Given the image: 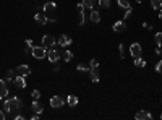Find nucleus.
<instances>
[{"label": "nucleus", "mask_w": 162, "mask_h": 120, "mask_svg": "<svg viewBox=\"0 0 162 120\" xmlns=\"http://www.w3.org/2000/svg\"><path fill=\"white\" fill-rule=\"evenodd\" d=\"M0 120H5V114H3V110H0Z\"/></svg>", "instance_id": "nucleus-37"}, {"label": "nucleus", "mask_w": 162, "mask_h": 120, "mask_svg": "<svg viewBox=\"0 0 162 120\" xmlns=\"http://www.w3.org/2000/svg\"><path fill=\"white\" fill-rule=\"evenodd\" d=\"M160 120H162V115H160Z\"/></svg>", "instance_id": "nucleus-42"}, {"label": "nucleus", "mask_w": 162, "mask_h": 120, "mask_svg": "<svg viewBox=\"0 0 162 120\" xmlns=\"http://www.w3.org/2000/svg\"><path fill=\"white\" fill-rule=\"evenodd\" d=\"M118 52H120V59H123V55H125V46L123 44L118 46Z\"/></svg>", "instance_id": "nucleus-28"}, {"label": "nucleus", "mask_w": 162, "mask_h": 120, "mask_svg": "<svg viewBox=\"0 0 162 120\" xmlns=\"http://www.w3.org/2000/svg\"><path fill=\"white\" fill-rule=\"evenodd\" d=\"M34 21L39 24V26H46L49 23V18L46 15H41V13H36V16H34Z\"/></svg>", "instance_id": "nucleus-12"}, {"label": "nucleus", "mask_w": 162, "mask_h": 120, "mask_svg": "<svg viewBox=\"0 0 162 120\" xmlns=\"http://www.w3.org/2000/svg\"><path fill=\"white\" fill-rule=\"evenodd\" d=\"M15 72H16V75H21V76H29L31 68H29V65H18Z\"/></svg>", "instance_id": "nucleus-8"}, {"label": "nucleus", "mask_w": 162, "mask_h": 120, "mask_svg": "<svg viewBox=\"0 0 162 120\" xmlns=\"http://www.w3.org/2000/svg\"><path fill=\"white\" fill-rule=\"evenodd\" d=\"M97 3H99L101 7H104V8H109V5H110V0H99V2H97Z\"/></svg>", "instance_id": "nucleus-27"}, {"label": "nucleus", "mask_w": 162, "mask_h": 120, "mask_svg": "<svg viewBox=\"0 0 162 120\" xmlns=\"http://www.w3.org/2000/svg\"><path fill=\"white\" fill-rule=\"evenodd\" d=\"M3 109L7 114H11V115H16L18 112L23 109V102L18 97H10V99H5L3 101Z\"/></svg>", "instance_id": "nucleus-1"}, {"label": "nucleus", "mask_w": 162, "mask_h": 120, "mask_svg": "<svg viewBox=\"0 0 162 120\" xmlns=\"http://www.w3.org/2000/svg\"><path fill=\"white\" fill-rule=\"evenodd\" d=\"M55 44H57V41H55V38L50 36V34H46V36L42 38V46H44L46 49L47 47H54Z\"/></svg>", "instance_id": "nucleus-7"}, {"label": "nucleus", "mask_w": 162, "mask_h": 120, "mask_svg": "<svg viewBox=\"0 0 162 120\" xmlns=\"http://www.w3.org/2000/svg\"><path fill=\"white\" fill-rule=\"evenodd\" d=\"M131 13H133V10H131V8H128V10L125 11V16H123V18H125V20H126V18H130V15H131Z\"/></svg>", "instance_id": "nucleus-33"}, {"label": "nucleus", "mask_w": 162, "mask_h": 120, "mask_svg": "<svg viewBox=\"0 0 162 120\" xmlns=\"http://www.w3.org/2000/svg\"><path fill=\"white\" fill-rule=\"evenodd\" d=\"M117 3H118V7H120V8H125V10L131 8V5H130L128 0H117Z\"/></svg>", "instance_id": "nucleus-19"}, {"label": "nucleus", "mask_w": 162, "mask_h": 120, "mask_svg": "<svg viewBox=\"0 0 162 120\" xmlns=\"http://www.w3.org/2000/svg\"><path fill=\"white\" fill-rule=\"evenodd\" d=\"M31 96H33V99H39V97H41V93H39L37 89H34L33 93H31Z\"/></svg>", "instance_id": "nucleus-29"}, {"label": "nucleus", "mask_w": 162, "mask_h": 120, "mask_svg": "<svg viewBox=\"0 0 162 120\" xmlns=\"http://www.w3.org/2000/svg\"><path fill=\"white\" fill-rule=\"evenodd\" d=\"M135 118H136V120H151L152 115L149 114V112H146V110H139V112H136Z\"/></svg>", "instance_id": "nucleus-14"}, {"label": "nucleus", "mask_w": 162, "mask_h": 120, "mask_svg": "<svg viewBox=\"0 0 162 120\" xmlns=\"http://www.w3.org/2000/svg\"><path fill=\"white\" fill-rule=\"evenodd\" d=\"M159 18L162 20V8H160V11H159Z\"/></svg>", "instance_id": "nucleus-40"}, {"label": "nucleus", "mask_w": 162, "mask_h": 120, "mask_svg": "<svg viewBox=\"0 0 162 120\" xmlns=\"http://www.w3.org/2000/svg\"><path fill=\"white\" fill-rule=\"evenodd\" d=\"M160 52H162V49L157 46V47H156V54H160Z\"/></svg>", "instance_id": "nucleus-38"}, {"label": "nucleus", "mask_w": 162, "mask_h": 120, "mask_svg": "<svg viewBox=\"0 0 162 120\" xmlns=\"http://www.w3.org/2000/svg\"><path fill=\"white\" fill-rule=\"evenodd\" d=\"M31 109L34 110V114H42V109H44V107H42V104L37 99H34V102L31 104Z\"/></svg>", "instance_id": "nucleus-16"}, {"label": "nucleus", "mask_w": 162, "mask_h": 120, "mask_svg": "<svg viewBox=\"0 0 162 120\" xmlns=\"http://www.w3.org/2000/svg\"><path fill=\"white\" fill-rule=\"evenodd\" d=\"M89 75H91V80H93V83H99V80H101V75H99V67L89 68Z\"/></svg>", "instance_id": "nucleus-10"}, {"label": "nucleus", "mask_w": 162, "mask_h": 120, "mask_svg": "<svg viewBox=\"0 0 162 120\" xmlns=\"http://www.w3.org/2000/svg\"><path fill=\"white\" fill-rule=\"evenodd\" d=\"M114 31H117V33H123V31H126V23L122 20V21H117V23H114Z\"/></svg>", "instance_id": "nucleus-15"}, {"label": "nucleus", "mask_w": 162, "mask_h": 120, "mask_svg": "<svg viewBox=\"0 0 162 120\" xmlns=\"http://www.w3.org/2000/svg\"><path fill=\"white\" fill-rule=\"evenodd\" d=\"M62 57H63V60H65V62H70V60L73 59V54L70 52V51H65V52H63V55H62Z\"/></svg>", "instance_id": "nucleus-24"}, {"label": "nucleus", "mask_w": 162, "mask_h": 120, "mask_svg": "<svg viewBox=\"0 0 162 120\" xmlns=\"http://www.w3.org/2000/svg\"><path fill=\"white\" fill-rule=\"evenodd\" d=\"M13 83H15V86L18 89H24L26 88V80H24V76H21V75H16L15 80H13Z\"/></svg>", "instance_id": "nucleus-9"}, {"label": "nucleus", "mask_w": 162, "mask_h": 120, "mask_svg": "<svg viewBox=\"0 0 162 120\" xmlns=\"http://www.w3.org/2000/svg\"><path fill=\"white\" fill-rule=\"evenodd\" d=\"M63 104H65V99H63L62 96H52V97H50V107L60 109Z\"/></svg>", "instance_id": "nucleus-4"}, {"label": "nucleus", "mask_w": 162, "mask_h": 120, "mask_svg": "<svg viewBox=\"0 0 162 120\" xmlns=\"http://www.w3.org/2000/svg\"><path fill=\"white\" fill-rule=\"evenodd\" d=\"M154 39H156V44H157L159 47H162V33H156Z\"/></svg>", "instance_id": "nucleus-25"}, {"label": "nucleus", "mask_w": 162, "mask_h": 120, "mask_svg": "<svg viewBox=\"0 0 162 120\" xmlns=\"http://www.w3.org/2000/svg\"><path fill=\"white\" fill-rule=\"evenodd\" d=\"M72 42H73V41H72V38H67L65 34H62V36L57 39V44H59V46H62V47H68L70 44H72Z\"/></svg>", "instance_id": "nucleus-11"}, {"label": "nucleus", "mask_w": 162, "mask_h": 120, "mask_svg": "<svg viewBox=\"0 0 162 120\" xmlns=\"http://www.w3.org/2000/svg\"><path fill=\"white\" fill-rule=\"evenodd\" d=\"M76 10H78V13H84V5L78 3V5H76Z\"/></svg>", "instance_id": "nucleus-32"}, {"label": "nucleus", "mask_w": 162, "mask_h": 120, "mask_svg": "<svg viewBox=\"0 0 162 120\" xmlns=\"http://www.w3.org/2000/svg\"><path fill=\"white\" fill-rule=\"evenodd\" d=\"M31 54H33V57H34V59H37V60L47 57V51H46V47H44V46L31 47Z\"/></svg>", "instance_id": "nucleus-3"}, {"label": "nucleus", "mask_w": 162, "mask_h": 120, "mask_svg": "<svg viewBox=\"0 0 162 120\" xmlns=\"http://www.w3.org/2000/svg\"><path fill=\"white\" fill-rule=\"evenodd\" d=\"M94 67H99V62H97V60H94V59H93V60L89 62V68H94Z\"/></svg>", "instance_id": "nucleus-31"}, {"label": "nucleus", "mask_w": 162, "mask_h": 120, "mask_svg": "<svg viewBox=\"0 0 162 120\" xmlns=\"http://www.w3.org/2000/svg\"><path fill=\"white\" fill-rule=\"evenodd\" d=\"M135 65L139 67V68H143V67H146V62H144L141 57H136V59H135Z\"/></svg>", "instance_id": "nucleus-23"}, {"label": "nucleus", "mask_w": 162, "mask_h": 120, "mask_svg": "<svg viewBox=\"0 0 162 120\" xmlns=\"http://www.w3.org/2000/svg\"><path fill=\"white\" fill-rule=\"evenodd\" d=\"M81 3L84 5V8H89V10H93V8H94V5H96L97 2H96V0H83Z\"/></svg>", "instance_id": "nucleus-18"}, {"label": "nucleus", "mask_w": 162, "mask_h": 120, "mask_svg": "<svg viewBox=\"0 0 162 120\" xmlns=\"http://www.w3.org/2000/svg\"><path fill=\"white\" fill-rule=\"evenodd\" d=\"M91 21H93V23H99L101 21V13L97 11V10H91Z\"/></svg>", "instance_id": "nucleus-17"}, {"label": "nucleus", "mask_w": 162, "mask_h": 120, "mask_svg": "<svg viewBox=\"0 0 162 120\" xmlns=\"http://www.w3.org/2000/svg\"><path fill=\"white\" fill-rule=\"evenodd\" d=\"M60 57H62V54H60V52L57 51V49H52V47H50V51L47 52V59L50 60L52 63L59 62V60H60Z\"/></svg>", "instance_id": "nucleus-6"}, {"label": "nucleus", "mask_w": 162, "mask_h": 120, "mask_svg": "<svg viewBox=\"0 0 162 120\" xmlns=\"http://www.w3.org/2000/svg\"><path fill=\"white\" fill-rule=\"evenodd\" d=\"M156 72H157V73H162V60H159V62L156 63Z\"/></svg>", "instance_id": "nucleus-30"}, {"label": "nucleus", "mask_w": 162, "mask_h": 120, "mask_svg": "<svg viewBox=\"0 0 162 120\" xmlns=\"http://www.w3.org/2000/svg\"><path fill=\"white\" fill-rule=\"evenodd\" d=\"M55 10H57V3L55 2H47L44 5V15L49 18V23H55Z\"/></svg>", "instance_id": "nucleus-2"}, {"label": "nucleus", "mask_w": 162, "mask_h": 120, "mask_svg": "<svg viewBox=\"0 0 162 120\" xmlns=\"http://www.w3.org/2000/svg\"><path fill=\"white\" fill-rule=\"evenodd\" d=\"M54 70H55V72H59V70H60V65H59L57 62H55V67H54Z\"/></svg>", "instance_id": "nucleus-36"}, {"label": "nucleus", "mask_w": 162, "mask_h": 120, "mask_svg": "<svg viewBox=\"0 0 162 120\" xmlns=\"http://www.w3.org/2000/svg\"><path fill=\"white\" fill-rule=\"evenodd\" d=\"M151 5L154 10H160L162 8V0H151Z\"/></svg>", "instance_id": "nucleus-21"}, {"label": "nucleus", "mask_w": 162, "mask_h": 120, "mask_svg": "<svg viewBox=\"0 0 162 120\" xmlns=\"http://www.w3.org/2000/svg\"><path fill=\"white\" fill-rule=\"evenodd\" d=\"M15 118H16V120H24V117L21 115V114H16V115H15Z\"/></svg>", "instance_id": "nucleus-34"}, {"label": "nucleus", "mask_w": 162, "mask_h": 120, "mask_svg": "<svg viewBox=\"0 0 162 120\" xmlns=\"http://www.w3.org/2000/svg\"><path fill=\"white\" fill-rule=\"evenodd\" d=\"M67 102H68V105H70V107H75V105L78 104V97H76V96H68Z\"/></svg>", "instance_id": "nucleus-20"}, {"label": "nucleus", "mask_w": 162, "mask_h": 120, "mask_svg": "<svg viewBox=\"0 0 162 120\" xmlns=\"http://www.w3.org/2000/svg\"><path fill=\"white\" fill-rule=\"evenodd\" d=\"M76 70H78V72H81V73H84V72H89V67H86V65H83V63H80V65L76 67Z\"/></svg>", "instance_id": "nucleus-26"}, {"label": "nucleus", "mask_w": 162, "mask_h": 120, "mask_svg": "<svg viewBox=\"0 0 162 120\" xmlns=\"http://www.w3.org/2000/svg\"><path fill=\"white\" fill-rule=\"evenodd\" d=\"M31 118H33V120H37V118H39V114H34Z\"/></svg>", "instance_id": "nucleus-39"}, {"label": "nucleus", "mask_w": 162, "mask_h": 120, "mask_svg": "<svg viewBox=\"0 0 162 120\" xmlns=\"http://www.w3.org/2000/svg\"><path fill=\"white\" fill-rule=\"evenodd\" d=\"M135 2H138V3H141V2H143V0H135Z\"/></svg>", "instance_id": "nucleus-41"}, {"label": "nucleus", "mask_w": 162, "mask_h": 120, "mask_svg": "<svg viewBox=\"0 0 162 120\" xmlns=\"http://www.w3.org/2000/svg\"><path fill=\"white\" fill-rule=\"evenodd\" d=\"M15 70H8V72H7V75H5V81H13L15 80Z\"/></svg>", "instance_id": "nucleus-22"}, {"label": "nucleus", "mask_w": 162, "mask_h": 120, "mask_svg": "<svg viewBox=\"0 0 162 120\" xmlns=\"http://www.w3.org/2000/svg\"><path fill=\"white\" fill-rule=\"evenodd\" d=\"M141 52H143V49L141 46L138 44V42H133V44L130 46V54H131V57H141Z\"/></svg>", "instance_id": "nucleus-5"}, {"label": "nucleus", "mask_w": 162, "mask_h": 120, "mask_svg": "<svg viewBox=\"0 0 162 120\" xmlns=\"http://www.w3.org/2000/svg\"><path fill=\"white\" fill-rule=\"evenodd\" d=\"M5 96H8V86L5 80H0V99H5Z\"/></svg>", "instance_id": "nucleus-13"}, {"label": "nucleus", "mask_w": 162, "mask_h": 120, "mask_svg": "<svg viewBox=\"0 0 162 120\" xmlns=\"http://www.w3.org/2000/svg\"><path fill=\"white\" fill-rule=\"evenodd\" d=\"M160 49H162V47H160Z\"/></svg>", "instance_id": "nucleus-43"}, {"label": "nucleus", "mask_w": 162, "mask_h": 120, "mask_svg": "<svg viewBox=\"0 0 162 120\" xmlns=\"http://www.w3.org/2000/svg\"><path fill=\"white\" fill-rule=\"evenodd\" d=\"M24 42H26V44H28V46H29V47H33V41H31V39H26Z\"/></svg>", "instance_id": "nucleus-35"}]
</instances>
